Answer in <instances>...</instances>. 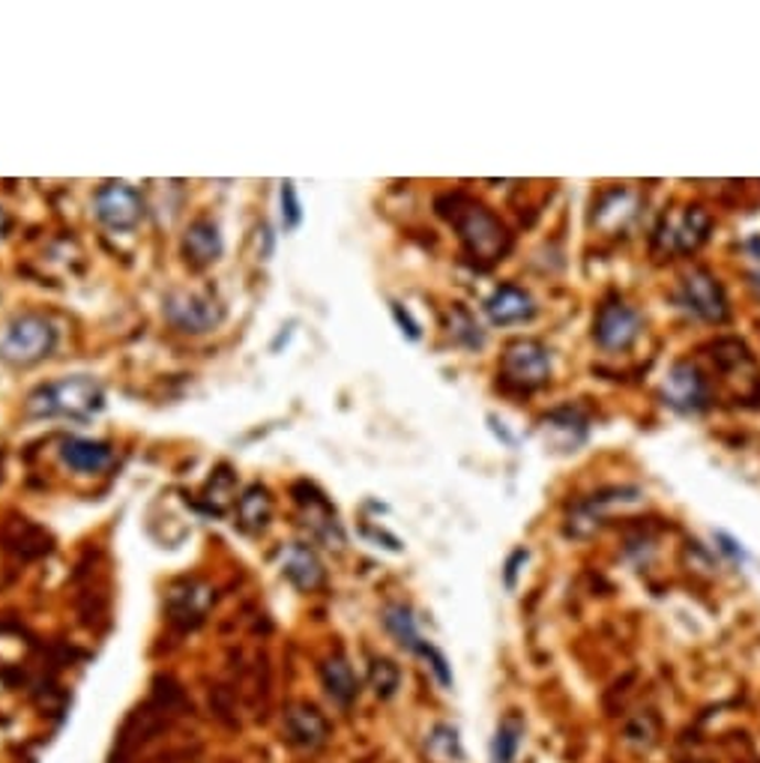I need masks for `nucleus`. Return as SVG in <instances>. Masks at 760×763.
<instances>
[{
	"instance_id": "nucleus-1",
	"label": "nucleus",
	"mask_w": 760,
	"mask_h": 763,
	"mask_svg": "<svg viewBox=\"0 0 760 763\" xmlns=\"http://www.w3.org/2000/svg\"><path fill=\"white\" fill-rule=\"evenodd\" d=\"M438 213L456 227L461 246L468 252L470 261L482 267H491L510 255L512 234L501 219L491 213L489 206L464 192H449L438 198Z\"/></svg>"
},
{
	"instance_id": "nucleus-2",
	"label": "nucleus",
	"mask_w": 760,
	"mask_h": 763,
	"mask_svg": "<svg viewBox=\"0 0 760 763\" xmlns=\"http://www.w3.org/2000/svg\"><path fill=\"white\" fill-rule=\"evenodd\" d=\"M105 407V392L90 374H73L61 381L42 383L28 395L24 413L33 420L49 416H69V420H90Z\"/></svg>"
},
{
	"instance_id": "nucleus-3",
	"label": "nucleus",
	"mask_w": 760,
	"mask_h": 763,
	"mask_svg": "<svg viewBox=\"0 0 760 763\" xmlns=\"http://www.w3.org/2000/svg\"><path fill=\"white\" fill-rule=\"evenodd\" d=\"M54 345H57V330L52 320L42 315H19L0 339V360L28 369L49 360Z\"/></svg>"
},
{
	"instance_id": "nucleus-4",
	"label": "nucleus",
	"mask_w": 760,
	"mask_h": 763,
	"mask_svg": "<svg viewBox=\"0 0 760 763\" xmlns=\"http://www.w3.org/2000/svg\"><path fill=\"white\" fill-rule=\"evenodd\" d=\"M552 351L536 339H515L501 357V381L506 390L533 392L552 381Z\"/></svg>"
},
{
	"instance_id": "nucleus-5",
	"label": "nucleus",
	"mask_w": 760,
	"mask_h": 763,
	"mask_svg": "<svg viewBox=\"0 0 760 763\" xmlns=\"http://www.w3.org/2000/svg\"><path fill=\"white\" fill-rule=\"evenodd\" d=\"M641 497H644V491L635 485H611V488H599L593 495L581 497L566 516V537H593L596 530L604 524L608 512H614L620 506L641 504Z\"/></svg>"
},
{
	"instance_id": "nucleus-6",
	"label": "nucleus",
	"mask_w": 760,
	"mask_h": 763,
	"mask_svg": "<svg viewBox=\"0 0 760 763\" xmlns=\"http://www.w3.org/2000/svg\"><path fill=\"white\" fill-rule=\"evenodd\" d=\"M165 320L180 332L204 336L225 320V306L213 294L201 290H171L165 297Z\"/></svg>"
},
{
	"instance_id": "nucleus-7",
	"label": "nucleus",
	"mask_w": 760,
	"mask_h": 763,
	"mask_svg": "<svg viewBox=\"0 0 760 763\" xmlns=\"http://www.w3.org/2000/svg\"><path fill=\"white\" fill-rule=\"evenodd\" d=\"M679 303L707 324H728L730 318L728 294L721 288V282L704 267L688 269L679 279Z\"/></svg>"
},
{
	"instance_id": "nucleus-8",
	"label": "nucleus",
	"mask_w": 760,
	"mask_h": 763,
	"mask_svg": "<svg viewBox=\"0 0 760 763\" xmlns=\"http://www.w3.org/2000/svg\"><path fill=\"white\" fill-rule=\"evenodd\" d=\"M641 336V315L625 299L608 297L596 309L593 341L602 351H629Z\"/></svg>"
},
{
	"instance_id": "nucleus-9",
	"label": "nucleus",
	"mask_w": 760,
	"mask_h": 763,
	"mask_svg": "<svg viewBox=\"0 0 760 763\" xmlns=\"http://www.w3.org/2000/svg\"><path fill=\"white\" fill-rule=\"evenodd\" d=\"M709 362L716 365V372L730 383H742L746 399H760V369L754 357H751L749 345L734 336H721V339L707 345Z\"/></svg>"
},
{
	"instance_id": "nucleus-10",
	"label": "nucleus",
	"mask_w": 760,
	"mask_h": 763,
	"mask_svg": "<svg viewBox=\"0 0 760 763\" xmlns=\"http://www.w3.org/2000/svg\"><path fill=\"white\" fill-rule=\"evenodd\" d=\"M709 227H713V216L700 204H692L677 219H665L653 243L665 255H688L707 243Z\"/></svg>"
},
{
	"instance_id": "nucleus-11",
	"label": "nucleus",
	"mask_w": 760,
	"mask_h": 763,
	"mask_svg": "<svg viewBox=\"0 0 760 763\" xmlns=\"http://www.w3.org/2000/svg\"><path fill=\"white\" fill-rule=\"evenodd\" d=\"M94 213L111 231H132L144 216V201L138 195V189L124 180H115V183H105L94 195Z\"/></svg>"
},
{
	"instance_id": "nucleus-12",
	"label": "nucleus",
	"mask_w": 760,
	"mask_h": 763,
	"mask_svg": "<svg viewBox=\"0 0 760 763\" xmlns=\"http://www.w3.org/2000/svg\"><path fill=\"white\" fill-rule=\"evenodd\" d=\"M713 390L707 374L692 360H677L665 378V402L679 413H700L709 407Z\"/></svg>"
},
{
	"instance_id": "nucleus-13",
	"label": "nucleus",
	"mask_w": 760,
	"mask_h": 763,
	"mask_svg": "<svg viewBox=\"0 0 760 763\" xmlns=\"http://www.w3.org/2000/svg\"><path fill=\"white\" fill-rule=\"evenodd\" d=\"M536 299L531 297V290H524L521 285H501L494 288L489 299H485V315L494 327H515V324H527L536 318Z\"/></svg>"
},
{
	"instance_id": "nucleus-14",
	"label": "nucleus",
	"mask_w": 760,
	"mask_h": 763,
	"mask_svg": "<svg viewBox=\"0 0 760 763\" xmlns=\"http://www.w3.org/2000/svg\"><path fill=\"white\" fill-rule=\"evenodd\" d=\"M222 248H225V243H222L220 225L207 216L195 219V222L186 227L183 243H180L183 258H186L189 267H195V269H204V267H210V264H216L222 255Z\"/></svg>"
},
{
	"instance_id": "nucleus-15",
	"label": "nucleus",
	"mask_w": 760,
	"mask_h": 763,
	"mask_svg": "<svg viewBox=\"0 0 760 763\" xmlns=\"http://www.w3.org/2000/svg\"><path fill=\"white\" fill-rule=\"evenodd\" d=\"M306 495L297 497V504L302 506V518H306V527L312 530L314 537L327 542V548H342L344 545V530L335 518V509L327 504V497L321 491H314L312 485L302 483Z\"/></svg>"
},
{
	"instance_id": "nucleus-16",
	"label": "nucleus",
	"mask_w": 760,
	"mask_h": 763,
	"mask_svg": "<svg viewBox=\"0 0 760 763\" xmlns=\"http://www.w3.org/2000/svg\"><path fill=\"white\" fill-rule=\"evenodd\" d=\"M281 575L302 593H312V590L321 587L327 572H323V563L312 548L302 545V542H291L281 554Z\"/></svg>"
},
{
	"instance_id": "nucleus-17",
	"label": "nucleus",
	"mask_w": 760,
	"mask_h": 763,
	"mask_svg": "<svg viewBox=\"0 0 760 763\" xmlns=\"http://www.w3.org/2000/svg\"><path fill=\"white\" fill-rule=\"evenodd\" d=\"M285 736L288 743L300 745V749H318L330 736V722L323 719V712L309 703H300L285 712Z\"/></svg>"
},
{
	"instance_id": "nucleus-18",
	"label": "nucleus",
	"mask_w": 760,
	"mask_h": 763,
	"mask_svg": "<svg viewBox=\"0 0 760 763\" xmlns=\"http://www.w3.org/2000/svg\"><path fill=\"white\" fill-rule=\"evenodd\" d=\"M115 449L90 437H66L61 444V462L75 474H99L111 465Z\"/></svg>"
},
{
	"instance_id": "nucleus-19",
	"label": "nucleus",
	"mask_w": 760,
	"mask_h": 763,
	"mask_svg": "<svg viewBox=\"0 0 760 763\" xmlns=\"http://www.w3.org/2000/svg\"><path fill=\"white\" fill-rule=\"evenodd\" d=\"M587 416L575 407H557L542 420V432L563 453H575L587 441Z\"/></svg>"
},
{
	"instance_id": "nucleus-20",
	"label": "nucleus",
	"mask_w": 760,
	"mask_h": 763,
	"mask_svg": "<svg viewBox=\"0 0 760 763\" xmlns=\"http://www.w3.org/2000/svg\"><path fill=\"white\" fill-rule=\"evenodd\" d=\"M635 195L629 189H608L593 204V225L602 231H623L635 219Z\"/></svg>"
},
{
	"instance_id": "nucleus-21",
	"label": "nucleus",
	"mask_w": 760,
	"mask_h": 763,
	"mask_svg": "<svg viewBox=\"0 0 760 763\" xmlns=\"http://www.w3.org/2000/svg\"><path fill=\"white\" fill-rule=\"evenodd\" d=\"M210 602H213V593L204 584H180V587L171 590L168 596V614L174 623H183V626H195L207 614Z\"/></svg>"
},
{
	"instance_id": "nucleus-22",
	"label": "nucleus",
	"mask_w": 760,
	"mask_h": 763,
	"mask_svg": "<svg viewBox=\"0 0 760 763\" xmlns=\"http://www.w3.org/2000/svg\"><path fill=\"white\" fill-rule=\"evenodd\" d=\"M321 682H323V689H327V695H330L335 703H342V707H347V703L354 701L356 695H360L356 674H354V668H351V661L344 659V656H330V659L323 661Z\"/></svg>"
},
{
	"instance_id": "nucleus-23",
	"label": "nucleus",
	"mask_w": 760,
	"mask_h": 763,
	"mask_svg": "<svg viewBox=\"0 0 760 763\" xmlns=\"http://www.w3.org/2000/svg\"><path fill=\"white\" fill-rule=\"evenodd\" d=\"M272 516V497L264 485H251L243 491V497L237 500V521H240L243 530L249 533H258L264 527L270 524Z\"/></svg>"
},
{
	"instance_id": "nucleus-24",
	"label": "nucleus",
	"mask_w": 760,
	"mask_h": 763,
	"mask_svg": "<svg viewBox=\"0 0 760 763\" xmlns=\"http://www.w3.org/2000/svg\"><path fill=\"white\" fill-rule=\"evenodd\" d=\"M524 740V719L518 712H506L491 740V763H515Z\"/></svg>"
},
{
	"instance_id": "nucleus-25",
	"label": "nucleus",
	"mask_w": 760,
	"mask_h": 763,
	"mask_svg": "<svg viewBox=\"0 0 760 763\" xmlns=\"http://www.w3.org/2000/svg\"><path fill=\"white\" fill-rule=\"evenodd\" d=\"M384 626H386V632H389V635H393V638H396L398 644L405 647V650L419 653V647H422V638H419L417 619H414V614H410V608H407V605H386Z\"/></svg>"
},
{
	"instance_id": "nucleus-26",
	"label": "nucleus",
	"mask_w": 760,
	"mask_h": 763,
	"mask_svg": "<svg viewBox=\"0 0 760 763\" xmlns=\"http://www.w3.org/2000/svg\"><path fill=\"white\" fill-rule=\"evenodd\" d=\"M426 754L435 763H456L461 757V740L459 731L452 724H438L435 731L428 733Z\"/></svg>"
},
{
	"instance_id": "nucleus-27",
	"label": "nucleus",
	"mask_w": 760,
	"mask_h": 763,
	"mask_svg": "<svg viewBox=\"0 0 760 763\" xmlns=\"http://www.w3.org/2000/svg\"><path fill=\"white\" fill-rule=\"evenodd\" d=\"M449 332H452V339L470 348V351H477V348L485 345V332L464 306H452V311H449Z\"/></svg>"
},
{
	"instance_id": "nucleus-28",
	"label": "nucleus",
	"mask_w": 760,
	"mask_h": 763,
	"mask_svg": "<svg viewBox=\"0 0 760 763\" xmlns=\"http://www.w3.org/2000/svg\"><path fill=\"white\" fill-rule=\"evenodd\" d=\"M368 682H372V689H375L377 698H393L398 689V682H402V670H398V665L393 659H372V665H368Z\"/></svg>"
},
{
	"instance_id": "nucleus-29",
	"label": "nucleus",
	"mask_w": 760,
	"mask_h": 763,
	"mask_svg": "<svg viewBox=\"0 0 760 763\" xmlns=\"http://www.w3.org/2000/svg\"><path fill=\"white\" fill-rule=\"evenodd\" d=\"M279 201H281V225H285V231L300 227L302 206H300V198H297V187H293L291 180H285V183H281Z\"/></svg>"
},
{
	"instance_id": "nucleus-30",
	"label": "nucleus",
	"mask_w": 760,
	"mask_h": 763,
	"mask_svg": "<svg viewBox=\"0 0 760 763\" xmlns=\"http://www.w3.org/2000/svg\"><path fill=\"white\" fill-rule=\"evenodd\" d=\"M389 311H393V320H396L398 330L405 332L407 339H410V341L422 339V330H419V324H417V320H414V315H410V311H407L405 306H402V303H396V299H393V303H389Z\"/></svg>"
},
{
	"instance_id": "nucleus-31",
	"label": "nucleus",
	"mask_w": 760,
	"mask_h": 763,
	"mask_svg": "<svg viewBox=\"0 0 760 763\" xmlns=\"http://www.w3.org/2000/svg\"><path fill=\"white\" fill-rule=\"evenodd\" d=\"M419 656H426L428 665H431V670L438 674L440 686H452V670L447 668V659H443V653L435 650L431 644H422V647H419Z\"/></svg>"
},
{
	"instance_id": "nucleus-32",
	"label": "nucleus",
	"mask_w": 760,
	"mask_h": 763,
	"mask_svg": "<svg viewBox=\"0 0 760 763\" xmlns=\"http://www.w3.org/2000/svg\"><path fill=\"white\" fill-rule=\"evenodd\" d=\"M527 558H531L527 548H518V551H512L510 554V560H506V572H503V584H506V590H515V577H518L521 566L527 563Z\"/></svg>"
},
{
	"instance_id": "nucleus-33",
	"label": "nucleus",
	"mask_w": 760,
	"mask_h": 763,
	"mask_svg": "<svg viewBox=\"0 0 760 763\" xmlns=\"http://www.w3.org/2000/svg\"><path fill=\"white\" fill-rule=\"evenodd\" d=\"M716 542H719L721 554H728L734 563H742V560H746V551H742L740 542H737V539H730L725 530H716Z\"/></svg>"
},
{
	"instance_id": "nucleus-34",
	"label": "nucleus",
	"mask_w": 760,
	"mask_h": 763,
	"mask_svg": "<svg viewBox=\"0 0 760 763\" xmlns=\"http://www.w3.org/2000/svg\"><path fill=\"white\" fill-rule=\"evenodd\" d=\"M742 248L749 252L751 261H758V264H760V234H754V237L746 240V243H742Z\"/></svg>"
},
{
	"instance_id": "nucleus-35",
	"label": "nucleus",
	"mask_w": 760,
	"mask_h": 763,
	"mask_svg": "<svg viewBox=\"0 0 760 763\" xmlns=\"http://www.w3.org/2000/svg\"><path fill=\"white\" fill-rule=\"evenodd\" d=\"M749 288L754 290V297L760 299V269H754V273L749 276Z\"/></svg>"
},
{
	"instance_id": "nucleus-36",
	"label": "nucleus",
	"mask_w": 760,
	"mask_h": 763,
	"mask_svg": "<svg viewBox=\"0 0 760 763\" xmlns=\"http://www.w3.org/2000/svg\"><path fill=\"white\" fill-rule=\"evenodd\" d=\"M7 227H10V216H7V210L0 206V240H3V234H7Z\"/></svg>"
}]
</instances>
